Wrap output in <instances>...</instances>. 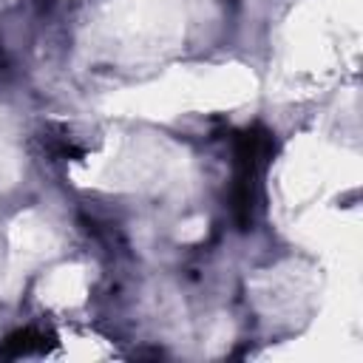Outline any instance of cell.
<instances>
[{"label":"cell","mask_w":363,"mask_h":363,"mask_svg":"<svg viewBox=\"0 0 363 363\" xmlns=\"http://www.w3.org/2000/svg\"><path fill=\"white\" fill-rule=\"evenodd\" d=\"M272 156V139L267 130L252 128L247 130L235 145V187L233 201L238 210V221L247 224L252 218V207L258 201V179Z\"/></svg>","instance_id":"1"}]
</instances>
